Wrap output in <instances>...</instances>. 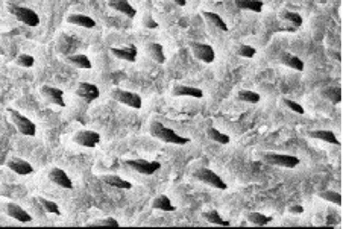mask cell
Returning a JSON list of instances; mask_svg holds the SVG:
<instances>
[{"mask_svg": "<svg viewBox=\"0 0 343 229\" xmlns=\"http://www.w3.org/2000/svg\"><path fill=\"white\" fill-rule=\"evenodd\" d=\"M73 141L82 147L93 149L101 143V134L91 129H81L73 135Z\"/></svg>", "mask_w": 343, "mask_h": 229, "instance_id": "8", "label": "cell"}, {"mask_svg": "<svg viewBox=\"0 0 343 229\" xmlns=\"http://www.w3.org/2000/svg\"><path fill=\"white\" fill-rule=\"evenodd\" d=\"M283 104L286 105L288 110H291L293 113H296V114H304L305 111H304V108H302V105H299L298 102H295V100H290V99H283Z\"/></svg>", "mask_w": 343, "mask_h": 229, "instance_id": "38", "label": "cell"}, {"mask_svg": "<svg viewBox=\"0 0 343 229\" xmlns=\"http://www.w3.org/2000/svg\"><path fill=\"white\" fill-rule=\"evenodd\" d=\"M321 96L327 100H330L333 105L342 104V88L340 87H325L321 90Z\"/></svg>", "mask_w": 343, "mask_h": 229, "instance_id": "21", "label": "cell"}, {"mask_svg": "<svg viewBox=\"0 0 343 229\" xmlns=\"http://www.w3.org/2000/svg\"><path fill=\"white\" fill-rule=\"evenodd\" d=\"M111 97L114 99L115 102H120V104H123L129 108H134V110H140L143 107L141 97L137 93L128 91V90L114 88V90H111Z\"/></svg>", "mask_w": 343, "mask_h": 229, "instance_id": "6", "label": "cell"}, {"mask_svg": "<svg viewBox=\"0 0 343 229\" xmlns=\"http://www.w3.org/2000/svg\"><path fill=\"white\" fill-rule=\"evenodd\" d=\"M149 132L154 138L163 141V143H167V144H178V146H185L190 143V138L188 137H182L179 134L175 132V129H172L169 126L163 124L161 121L158 120H154L149 126Z\"/></svg>", "mask_w": 343, "mask_h": 229, "instance_id": "1", "label": "cell"}, {"mask_svg": "<svg viewBox=\"0 0 343 229\" xmlns=\"http://www.w3.org/2000/svg\"><path fill=\"white\" fill-rule=\"evenodd\" d=\"M65 61L78 68H82V70H91L93 68V64L90 61V58L84 54H76V55H68L65 58Z\"/></svg>", "mask_w": 343, "mask_h": 229, "instance_id": "23", "label": "cell"}, {"mask_svg": "<svg viewBox=\"0 0 343 229\" xmlns=\"http://www.w3.org/2000/svg\"><path fill=\"white\" fill-rule=\"evenodd\" d=\"M308 137L310 138H316V140H321V141H325V143H330V144H336V146H340V141L337 140L336 134L330 129H316V131H310L308 132Z\"/></svg>", "mask_w": 343, "mask_h": 229, "instance_id": "18", "label": "cell"}, {"mask_svg": "<svg viewBox=\"0 0 343 229\" xmlns=\"http://www.w3.org/2000/svg\"><path fill=\"white\" fill-rule=\"evenodd\" d=\"M319 197L325 202H330V203H334V205H342L343 197L340 193L334 191V190H327V191H321L319 193Z\"/></svg>", "mask_w": 343, "mask_h": 229, "instance_id": "31", "label": "cell"}, {"mask_svg": "<svg viewBox=\"0 0 343 229\" xmlns=\"http://www.w3.org/2000/svg\"><path fill=\"white\" fill-rule=\"evenodd\" d=\"M263 161L271 166H278V167H284V169H295L299 164L298 157L288 155V154H275V152L264 154Z\"/></svg>", "mask_w": 343, "mask_h": 229, "instance_id": "5", "label": "cell"}, {"mask_svg": "<svg viewBox=\"0 0 343 229\" xmlns=\"http://www.w3.org/2000/svg\"><path fill=\"white\" fill-rule=\"evenodd\" d=\"M193 176L198 181H201V182H204V184H207L213 188H217V190H227L228 188L227 182L217 173L207 169V167H199L196 172L193 173Z\"/></svg>", "mask_w": 343, "mask_h": 229, "instance_id": "4", "label": "cell"}, {"mask_svg": "<svg viewBox=\"0 0 343 229\" xmlns=\"http://www.w3.org/2000/svg\"><path fill=\"white\" fill-rule=\"evenodd\" d=\"M41 94L44 99H47L51 104L64 108L65 107V100H64V91L61 88L52 87V85H43L41 87Z\"/></svg>", "mask_w": 343, "mask_h": 229, "instance_id": "11", "label": "cell"}, {"mask_svg": "<svg viewBox=\"0 0 343 229\" xmlns=\"http://www.w3.org/2000/svg\"><path fill=\"white\" fill-rule=\"evenodd\" d=\"M8 114L11 115L12 123L15 124V128L18 129L20 134L26 135V137H34L37 134V126L32 120H29L26 115H23L20 111L14 110V108H8L6 110Z\"/></svg>", "mask_w": 343, "mask_h": 229, "instance_id": "3", "label": "cell"}, {"mask_svg": "<svg viewBox=\"0 0 343 229\" xmlns=\"http://www.w3.org/2000/svg\"><path fill=\"white\" fill-rule=\"evenodd\" d=\"M172 96L175 97H194V99H202L204 97V91L198 87H188V85H182V84H176L172 88Z\"/></svg>", "mask_w": 343, "mask_h": 229, "instance_id": "12", "label": "cell"}, {"mask_svg": "<svg viewBox=\"0 0 343 229\" xmlns=\"http://www.w3.org/2000/svg\"><path fill=\"white\" fill-rule=\"evenodd\" d=\"M143 26L148 28V29H158V23L151 17V15H146L143 18Z\"/></svg>", "mask_w": 343, "mask_h": 229, "instance_id": "39", "label": "cell"}, {"mask_svg": "<svg viewBox=\"0 0 343 229\" xmlns=\"http://www.w3.org/2000/svg\"><path fill=\"white\" fill-rule=\"evenodd\" d=\"M125 164H126L129 169L141 173V174H146V176H151V174L157 173L160 169H161V163H160V161H149V160H144V158L126 160Z\"/></svg>", "mask_w": 343, "mask_h": 229, "instance_id": "7", "label": "cell"}, {"mask_svg": "<svg viewBox=\"0 0 343 229\" xmlns=\"http://www.w3.org/2000/svg\"><path fill=\"white\" fill-rule=\"evenodd\" d=\"M246 220L249 223H252L254 226H266L272 222V217L266 216V214H261V213H248Z\"/></svg>", "mask_w": 343, "mask_h": 229, "instance_id": "28", "label": "cell"}, {"mask_svg": "<svg viewBox=\"0 0 343 229\" xmlns=\"http://www.w3.org/2000/svg\"><path fill=\"white\" fill-rule=\"evenodd\" d=\"M237 99L241 102H246V104H258L261 97L258 93H255L252 90H240L237 93Z\"/></svg>", "mask_w": 343, "mask_h": 229, "instance_id": "32", "label": "cell"}, {"mask_svg": "<svg viewBox=\"0 0 343 229\" xmlns=\"http://www.w3.org/2000/svg\"><path fill=\"white\" fill-rule=\"evenodd\" d=\"M280 61H281L286 67H290V68H293V70H296V71H304V67H305L304 61H302L299 57L290 54V52H281V54H280Z\"/></svg>", "mask_w": 343, "mask_h": 229, "instance_id": "19", "label": "cell"}, {"mask_svg": "<svg viewBox=\"0 0 343 229\" xmlns=\"http://www.w3.org/2000/svg\"><path fill=\"white\" fill-rule=\"evenodd\" d=\"M288 213H290V214H295V216H299V214L304 213V207L299 205V203L290 205V207H288Z\"/></svg>", "mask_w": 343, "mask_h": 229, "instance_id": "40", "label": "cell"}, {"mask_svg": "<svg viewBox=\"0 0 343 229\" xmlns=\"http://www.w3.org/2000/svg\"><path fill=\"white\" fill-rule=\"evenodd\" d=\"M108 5H110V8L126 15L128 18H134L137 15V9L128 0H108Z\"/></svg>", "mask_w": 343, "mask_h": 229, "instance_id": "17", "label": "cell"}, {"mask_svg": "<svg viewBox=\"0 0 343 229\" xmlns=\"http://www.w3.org/2000/svg\"><path fill=\"white\" fill-rule=\"evenodd\" d=\"M152 208L154 210H160V211H175V205L172 203V200L169 199V196L166 194H160L157 196L154 200H152Z\"/></svg>", "mask_w": 343, "mask_h": 229, "instance_id": "25", "label": "cell"}, {"mask_svg": "<svg viewBox=\"0 0 343 229\" xmlns=\"http://www.w3.org/2000/svg\"><path fill=\"white\" fill-rule=\"evenodd\" d=\"M49 179H51L54 184H57V185L62 187V188H65V190H71V188H73V181H71V177H68V174L64 172L62 169H59V167H54V169L49 172Z\"/></svg>", "mask_w": 343, "mask_h": 229, "instance_id": "15", "label": "cell"}, {"mask_svg": "<svg viewBox=\"0 0 343 229\" xmlns=\"http://www.w3.org/2000/svg\"><path fill=\"white\" fill-rule=\"evenodd\" d=\"M37 202H38V203L44 208V211H47L49 214L61 216V210H59L57 202H52V200H49V199H46V197H41V196L37 197Z\"/></svg>", "mask_w": 343, "mask_h": 229, "instance_id": "33", "label": "cell"}, {"mask_svg": "<svg viewBox=\"0 0 343 229\" xmlns=\"http://www.w3.org/2000/svg\"><path fill=\"white\" fill-rule=\"evenodd\" d=\"M202 216H204V219H205L208 223H211V225H217V226H229L228 220H225V219L220 216V213H219L217 210L205 211Z\"/></svg>", "mask_w": 343, "mask_h": 229, "instance_id": "29", "label": "cell"}, {"mask_svg": "<svg viewBox=\"0 0 343 229\" xmlns=\"http://www.w3.org/2000/svg\"><path fill=\"white\" fill-rule=\"evenodd\" d=\"M6 167L11 172L17 173L20 176H26V174H32L34 173V167L31 166V163H28L23 158H11L6 161Z\"/></svg>", "mask_w": 343, "mask_h": 229, "instance_id": "13", "label": "cell"}, {"mask_svg": "<svg viewBox=\"0 0 343 229\" xmlns=\"http://www.w3.org/2000/svg\"><path fill=\"white\" fill-rule=\"evenodd\" d=\"M15 62H17V65H20L23 68H31V67H34L35 59H34L32 55H29V54H21V55L17 57Z\"/></svg>", "mask_w": 343, "mask_h": 229, "instance_id": "36", "label": "cell"}, {"mask_svg": "<svg viewBox=\"0 0 343 229\" xmlns=\"http://www.w3.org/2000/svg\"><path fill=\"white\" fill-rule=\"evenodd\" d=\"M111 54L118 59H123V61H128V62H135L138 50L134 44H129L126 47H111Z\"/></svg>", "mask_w": 343, "mask_h": 229, "instance_id": "16", "label": "cell"}, {"mask_svg": "<svg viewBox=\"0 0 343 229\" xmlns=\"http://www.w3.org/2000/svg\"><path fill=\"white\" fill-rule=\"evenodd\" d=\"M102 181L105 184H108L110 187H114V188H118V190H131L132 188V184L117 174H105L102 176Z\"/></svg>", "mask_w": 343, "mask_h": 229, "instance_id": "22", "label": "cell"}, {"mask_svg": "<svg viewBox=\"0 0 343 229\" xmlns=\"http://www.w3.org/2000/svg\"><path fill=\"white\" fill-rule=\"evenodd\" d=\"M172 2L179 5V6H185V3H187V0H172Z\"/></svg>", "mask_w": 343, "mask_h": 229, "instance_id": "41", "label": "cell"}, {"mask_svg": "<svg viewBox=\"0 0 343 229\" xmlns=\"http://www.w3.org/2000/svg\"><path fill=\"white\" fill-rule=\"evenodd\" d=\"M76 96L85 100L87 104H91L96 99H99L101 91H99V87L91 82H79L76 88Z\"/></svg>", "mask_w": 343, "mask_h": 229, "instance_id": "9", "label": "cell"}, {"mask_svg": "<svg viewBox=\"0 0 343 229\" xmlns=\"http://www.w3.org/2000/svg\"><path fill=\"white\" fill-rule=\"evenodd\" d=\"M237 8L252 12H261L264 8V3L261 0H235Z\"/></svg>", "mask_w": 343, "mask_h": 229, "instance_id": "27", "label": "cell"}, {"mask_svg": "<svg viewBox=\"0 0 343 229\" xmlns=\"http://www.w3.org/2000/svg\"><path fill=\"white\" fill-rule=\"evenodd\" d=\"M191 50L194 54V57L199 61L205 62V64H211L216 59V52L210 44H204V43H193L191 44Z\"/></svg>", "mask_w": 343, "mask_h": 229, "instance_id": "10", "label": "cell"}, {"mask_svg": "<svg viewBox=\"0 0 343 229\" xmlns=\"http://www.w3.org/2000/svg\"><path fill=\"white\" fill-rule=\"evenodd\" d=\"M148 54L157 64H164L166 62V55H164V47L160 43H151L148 46Z\"/></svg>", "mask_w": 343, "mask_h": 229, "instance_id": "26", "label": "cell"}, {"mask_svg": "<svg viewBox=\"0 0 343 229\" xmlns=\"http://www.w3.org/2000/svg\"><path fill=\"white\" fill-rule=\"evenodd\" d=\"M88 226H105V228H120V223L115 220L114 217H107V219H101L96 220L93 223H88Z\"/></svg>", "mask_w": 343, "mask_h": 229, "instance_id": "35", "label": "cell"}, {"mask_svg": "<svg viewBox=\"0 0 343 229\" xmlns=\"http://www.w3.org/2000/svg\"><path fill=\"white\" fill-rule=\"evenodd\" d=\"M5 210H6V214H8L9 217H12L14 220H17V222H21V223H29V222H32L31 214H29L26 210H23L20 205L14 203V202L6 203Z\"/></svg>", "mask_w": 343, "mask_h": 229, "instance_id": "14", "label": "cell"}, {"mask_svg": "<svg viewBox=\"0 0 343 229\" xmlns=\"http://www.w3.org/2000/svg\"><path fill=\"white\" fill-rule=\"evenodd\" d=\"M202 17H204L207 21H210L213 26H216L217 29H220V31H224V32H228V24L225 23V20H224L219 14L211 12V11H202Z\"/></svg>", "mask_w": 343, "mask_h": 229, "instance_id": "24", "label": "cell"}, {"mask_svg": "<svg viewBox=\"0 0 343 229\" xmlns=\"http://www.w3.org/2000/svg\"><path fill=\"white\" fill-rule=\"evenodd\" d=\"M280 17H281V20H284L287 23H290V24L295 26V28H301L302 23H304L302 17H301L298 12H293V11H290V9H283V11L280 12Z\"/></svg>", "mask_w": 343, "mask_h": 229, "instance_id": "30", "label": "cell"}, {"mask_svg": "<svg viewBox=\"0 0 343 229\" xmlns=\"http://www.w3.org/2000/svg\"><path fill=\"white\" fill-rule=\"evenodd\" d=\"M207 135L213 140V141H217L219 144H228L229 143V135L220 132L219 129L216 128H208L207 129Z\"/></svg>", "mask_w": 343, "mask_h": 229, "instance_id": "34", "label": "cell"}, {"mask_svg": "<svg viewBox=\"0 0 343 229\" xmlns=\"http://www.w3.org/2000/svg\"><path fill=\"white\" fill-rule=\"evenodd\" d=\"M8 11L23 24L26 26H31V28H35L40 24V17L38 14L28 8V6H21V5H15V3H9L8 5Z\"/></svg>", "mask_w": 343, "mask_h": 229, "instance_id": "2", "label": "cell"}, {"mask_svg": "<svg viewBox=\"0 0 343 229\" xmlns=\"http://www.w3.org/2000/svg\"><path fill=\"white\" fill-rule=\"evenodd\" d=\"M67 23L75 24V26H82V28H87V29H91V28L96 26V20H93L91 17L84 15V14H70L67 17Z\"/></svg>", "mask_w": 343, "mask_h": 229, "instance_id": "20", "label": "cell"}, {"mask_svg": "<svg viewBox=\"0 0 343 229\" xmlns=\"http://www.w3.org/2000/svg\"><path fill=\"white\" fill-rule=\"evenodd\" d=\"M237 54L243 58H254L255 57V54H257V50H255L252 46H249V44H241V46L237 49Z\"/></svg>", "mask_w": 343, "mask_h": 229, "instance_id": "37", "label": "cell"}]
</instances>
